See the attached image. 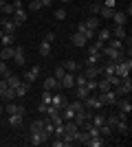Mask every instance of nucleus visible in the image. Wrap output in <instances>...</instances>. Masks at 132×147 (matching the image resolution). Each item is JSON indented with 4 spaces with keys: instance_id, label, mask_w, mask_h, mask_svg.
<instances>
[{
    "instance_id": "36",
    "label": "nucleus",
    "mask_w": 132,
    "mask_h": 147,
    "mask_svg": "<svg viewBox=\"0 0 132 147\" xmlns=\"http://www.w3.org/2000/svg\"><path fill=\"white\" fill-rule=\"evenodd\" d=\"M9 75H11V70L7 68V61H2V59H0V77L5 79V77H9Z\"/></svg>"
},
{
    "instance_id": "20",
    "label": "nucleus",
    "mask_w": 132,
    "mask_h": 147,
    "mask_svg": "<svg viewBox=\"0 0 132 147\" xmlns=\"http://www.w3.org/2000/svg\"><path fill=\"white\" fill-rule=\"evenodd\" d=\"M55 88H62L60 86V81L55 79V77H53V75H51V77H46V79H44V90H55Z\"/></svg>"
},
{
    "instance_id": "15",
    "label": "nucleus",
    "mask_w": 132,
    "mask_h": 147,
    "mask_svg": "<svg viewBox=\"0 0 132 147\" xmlns=\"http://www.w3.org/2000/svg\"><path fill=\"white\" fill-rule=\"evenodd\" d=\"M110 35H112V37H117V40H121V42H123V40L128 37V31H126V26H119V24H114V29L110 31Z\"/></svg>"
},
{
    "instance_id": "43",
    "label": "nucleus",
    "mask_w": 132,
    "mask_h": 147,
    "mask_svg": "<svg viewBox=\"0 0 132 147\" xmlns=\"http://www.w3.org/2000/svg\"><path fill=\"white\" fill-rule=\"evenodd\" d=\"M101 5H104V2H93V5H90V16H97L99 9H101Z\"/></svg>"
},
{
    "instance_id": "42",
    "label": "nucleus",
    "mask_w": 132,
    "mask_h": 147,
    "mask_svg": "<svg viewBox=\"0 0 132 147\" xmlns=\"http://www.w3.org/2000/svg\"><path fill=\"white\" fill-rule=\"evenodd\" d=\"M121 79H123V77H117V75H112V77H108V81H110V86L112 88H117L121 84Z\"/></svg>"
},
{
    "instance_id": "55",
    "label": "nucleus",
    "mask_w": 132,
    "mask_h": 147,
    "mask_svg": "<svg viewBox=\"0 0 132 147\" xmlns=\"http://www.w3.org/2000/svg\"><path fill=\"white\" fill-rule=\"evenodd\" d=\"M0 123H2V117H0Z\"/></svg>"
},
{
    "instance_id": "38",
    "label": "nucleus",
    "mask_w": 132,
    "mask_h": 147,
    "mask_svg": "<svg viewBox=\"0 0 132 147\" xmlns=\"http://www.w3.org/2000/svg\"><path fill=\"white\" fill-rule=\"evenodd\" d=\"M84 86L88 88V92H97V79H86Z\"/></svg>"
},
{
    "instance_id": "4",
    "label": "nucleus",
    "mask_w": 132,
    "mask_h": 147,
    "mask_svg": "<svg viewBox=\"0 0 132 147\" xmlns=\"http://www.w3.org/2000/svg\"><path fill=\"white\" fill-rule=\"evenodd\" d=\"M0 99H5V101H13V99H16V90L7 86L5 79L0 81Z\"/></svg>"
},
{
    "instance_id": "23",
    "label": "nucleus",
    "mask_w": 132,
    "mask_h": 147,
    "mask_svg": "<svg viewBox=\"0 0 132 147\" xmlns=\"http://www.w3.org/2000/svg\"><path fill=\"white\" fill-rule=\"evenodd\" d=\"M38 51H40V55H42V57H49V55H51V42H46V40H40Z\"/></svg>"
},
{
    "instance_id": "24",
    "label": "nucleus",
    "mask_w": 132,
    "mask_h": 147,
    "mask_svg": "<svg viewBox=\"0 0 132 147\" xmlns=\"http://www.w3.org/2000/svg\"><path fill=\"white\" fill-rule=\"evenodd\" d=\"M99 24H101V18H99V16H90V18L86 20V26H88V29H93V31L99 29Z\"/></svg>"
},
{
    "instance_id": "25",
    "label": "nucleus",
    "mask_w": 132,
    "mask_h": 147,
    "mask_svg": "<svg viewBox=\"0 0 132 147\" xmlns=\"http://www.w3.org/2000/svg\"><path fill=\"white\" fill-rule=\"evenodd\" d=\"M62 66L66 68V73H77V70H79V64H77L75 59H66Z\"/></svg>"
},
{
    "instance_id": "49",
    "label": "nucleus",
    "mask_w": 132,
    "mask_h": 147,
    "mask_svg": "<svg viewBox=\"0 0 132 147\" xmlns=\"http://www.w3.org/2000/svg\"><path fill=\"white\" fill-rule=\"evenodd\" d=\"M104 5H106V7H110V9H114V5H117V0H106Z\"/></svg>"
},
{
    "instance_id": "16",
    "label": "nucleus",
    "mask_w": 132,
    "mask_h": 147,
    "mask_svg": "<svg viewBox=\"0 0 132 147\" xmlns=\"http://www.w3.org/2000/svg\"><path fill=\"white\" fill-rule=\"evenodd\" d=\"M51 105H55V108H64L66 105V97L55 92V94H51Z\"/></svg>"
},
{
    "instance_id": "17",
    "label": "nucleus",
    "mask_w": 132,
    "mask_h": 147,
    "mask_svg": "<svg viewBox=\"0 0 132 147\" xmlns=\"http://www.w3.org/2000/svg\"><path fill=\"white\" fill-rule=\"evenodd\" d=\"M13 53H16V46H2V51H0V59H2V61L13 59Z\"/></svg>"
},
{
    "instance_id": "39",
    "label": "nucleus",
    "mask_w": 132,
    "mask_h": 147,
    "mask_svg": "<svg viewBox=\"0 0 132 147\" xmlns=\"http://www.w3.org/2000/svg\"><path fill=\"white\" fill-rule=\"evenodd\" d=\"M64 75H66V68H64V66H57V68H55V73H53V77H55V79L60 81V79L64 77Z\"/></svg>"
},
{
    "instance_id": "22",
    "label": "nucleus",
    "mask_w": 132,
    "mask_h": 147,
    "mask_svg": "<svg viewBox=\"0 0 132 147\" xmlns=\"http://www.w3.org/2000/svg\"><path fill=\"white\" fill-rule=\"evenodd\" d=\"M5 81H7V86H9V88H13V90H16V88H18L20 86V84H22V79H20V77H18V75H9V77H5Z\"/></svg>"
},
{
    "instance_id": "52",
    "label": "nucleus",
    "mask_w": 132,
    "mask_h": 147,
    "mask_svg": "<svg viewBox=\"0 0 132 147\" xmlns=\"http://www.w3.org/2000/svg\"><path fill=\"white\" fill-rule=\"evenodd\" d=\"M0 117H2V105H0Z\"/></svg>"
},
{
    "instance_id": "37",
    "label": "nucleus",
    "mask_w": 132,
    "mask_h": 147,
    "mask_svg": "<svg viewBox=\"0 0 132 147\" xmlns=\"http://www.w3.org/2000/svg\"><path fill=\"white\" fill-rule=\"evenodd\" d=\"M51 94H53L51 90H44V92H42V99H40V103H44V105H51Z\"/></svg>"
},
{
    "instance_id": "54",
    "label": "nucleus",
    "mask_w": 132,
    "mask_h": 147,
    "mask_svg": "<svg viewBox=\"0 0 132 147\" xmlns=\"http://www.w3.org/2000/svg\"><path fill=\"white\" fill-rule=\"evenodd\" d=\"M0 20H2V13H0Z\"/></svg>"
},
{
    "instance_id": "40",
    "label": "nucleus",
    "mask_w": 132,
    "mask_h": 147,
    "mask_svg": "<svg viewBox=\"0 0 132 147\" xmlns=\"http://www.w3.org/2000/svg\"><path fill=\"white\" fill-rule=\"evenodd\" d=\"M29 9H31V11H40V9H42V2H40V0H29Z\"/></svg>"
},
{
    "instance_id": "51",
    "label": "nucleus",
    "mask_w": 132,
    "mask_h": 147,
    "mask_svg": "<svg viewBox=\"0 0 132 147\" xmlns=\"http://www.w3.org/2000/svg\"><path fill=\"white\" fill-rule=\"evenodd\" d=\"M2 33H5V31H2V26H0V37H2Z\"/></svg>"
},
{
    "instance_id": "33",
    "label": "nucleus",
    "mask_w": 132,
    "mask_h": 147,
    "mask_svg": "<svg viewBox=\"0 0 132 147\" xmlns=\"http://www.w3.org/2000/svg\"><path fill=\"white\" fill-rule=\"evenodd\" d=\"M29 88H31V84H26V81H22L18 88H16V97H24L26 92H29Z\"/></svg>"
},
{
    "instance_id": "7",
    "label": "nucleus",
    "mask_w": 132,
    "mask_h": 147,
    "mask_svg": "<svg viewBox=\"0 0 132 147\" xmlns=\"http://www.w3.org/2000/svg\"><path fill=\"white\" fill-rule=\"evenodd\" d=\"M99 61H101V53L90 46V49H88V66H95V64H99Z\"/></svg>"
},
{
    "instance_id": "2",
    "label": "nucleus",
    "mask_w": 132,
    "mask_h": 147,
    "mask_svg": "<svg viewBox=\"0 0 132 147\" xmlns=\"http://www.w3.org/2000/svg\"><path fill=\"white\" fill-rule=\"evenodd\" d=\"M101 55H106L108 57V61H121V59H126V55H123V51H114V49H110V46H104V51H101Z\"/></svg>"
},
{
    "instance_id": "47",
    "label": "nucleus",
    "mask_w": 132,
    "mask_h": 147,
    "mask_svg": "<svg viewBox=\"0 0 132 147\" xmlns=\"http://www.w3.org/2000/svg\"><path fill=\"white\" fill-rule=\"evenodd\" d=\"M42 40H46V42H51V44H53V40H55V33H46V35H44Z\"/></svg>"
},
{
    "instance_id": "28",
    "label": "nucleus",
    "mask_w": 132,
    "mask_h": 147,
    "mask_svg": "<svg viewBox=\"0 0 132 147\" xmlns=\"http://www.w3.org/2000/svg\"><path fill=\"white\" fill-rule=\"evenodd\" d=\"M13 11H16V7H13V5H7V2H5V5L0 7V13H2V18H11Z\"/></svg>"
},
{
    "instance_id": "12",
    "label": "nucleus",
    "mask_w": 132,
    "mask_h": 147,
    "mask_svg": "<svg viewBox=\"0 0 132 147\" xmlns=\"http://www.w3.org/2000/svg\"><path fill=\"white\" fill-rule=\"evenodd\" d=\"M117 108H119V112H123V114H130L132 112V103H130V99H117Z\"/></svg>"
},
{
    "instance_id": "18",
    "label": "nucleus",
    "mask_w": 132,
    "mask_h": 147,
    "mask_svg": "<svg viewBox=\"0 0 132 147\" xmlns=\"http://www.w3.org/2000/svg\"><path fill=\"white\" fill-rule=\"evenodd\" d=\"M44 121H46V119H35V121L29 125V134H38V132H42V129H44Z\"/></svg>"
},
{
    "instance_id": "32",
    "label": "nucleus",
    "mask_w": 132,
    "mask_h": 147,
    "mask_svg": "<svg viewBox=\"0 0 132 147\" xmlns=\"http://www.w3.org/2000/svg\"><path fill=\"white\" fill-rule=\"evenodd\" d=\"M106 44L110 46V49H114V51H123V42H121V40H117V37H110Z\"/></svg>"
},
{
    "instance_id": "29",
    "label": "nucleus",
    "mask_w": 132,
    "mask_h": 147,
    "mask_svg": "<svg viewBox=\"0 0 132 147\" xmlns=\"http://www.w3.org/2000/svg\"><path fill=\"white\" fill-rule=\"evenodd\" d=\"M101 75L104 77H112L114 75V61H108L106 66H101Z\"/></svg>"
},
{
    "instance_id": "21",
    "label": "nucleus",
    "mask_w": 132,
    "mask_h": 147,
    "mask_svg": "<svg viewBox=\"0 0 132 147\" xmlns=\"http://www.w3.org/2000/svg\"><path fill=\"white\" fill-rule=\"evenodd\" d=\"M70 42L75 44L77 49H82V46H86V44H88V40H86V37L82 35V33H73V37H70Z\"/></svg>"
},
{
    "instance_id": "41",
    "label": "nucleus",
    "mask_w": 132,
    "mask_h": 147,
    "mask_svg": "<svg viewBox=\"0 0 132 147\" xmlns=\"http://www.w3.org/2000/svg\"><path fill=\"white\" fill-rule=\"evenodd\" d=\"M104 46H106V42H104V40H97V37H95L93 40V49H97L101 53V51H104Z\"/></svg>"
},
{
    "instance_id": "27",
    "label": "nucleus",
    "mask_w": 132,
    "mask_h": 147,
    "mask_svg": "<svg viewBox=\"0 0 132 147\" xmlns=\"http://www.w3.org/2000/svg\"><path fill=\"white\" fill-rule=\"evenodd\" d=\"M7 123H9L11 127H20V125H22V114H9Z\"/></svg>"
},
{
    "instance_id": "14",
    "label": "nucleus",
    "mask_w": 132,
    "mask_h": 147,
    "mask_svg": "<svg viewBox=\"0 0 132 147\" xmlns=\"http://www.w3.org/2000/svg\"><path fill=\"white\" fill-rule=\"evenodd\" d=\"M13 61H16V66H24L26 57H24V49H22V46H16V53H13Z\"/></svg>"
},
{
    "instance_id": "13",
    "label": "nucleus",
    "mask_w": 132,
    "mask_h": 147,
    "mask_svg": "<svg viewBox=\"0 0 132 147\" xmlns=\"http://www.w3.org/2000/svg\"><path fill=\"white\" fill-rule=\"evenodd\" d=\"M86 145L88 147H104V145H108V141H106V136H90L86 141Z\"/></svg>"
},
{
    "instance_id": "31",
    "label": "nucleus",
    "mask_w": 132,
    "mask_h": 147,
    "mask_svg": "<svg viewBox=\"0 0 132 147\" xmlns=\"http://www.w3.org/2000/svg\"><path fill=\"white\" fill-rule=\"evenodd\" d=\"M13 40H16V35H13V33H2V37H0L2 46H13Z\"/></svg>"
},
{
    "instance_id": "19",
    "label": "nucleus",
    "mask_w": 132,
    "mask_h": 147,
    "mask_svg": "<svg viewBox=\"0 0 132 147\" xmlns=\"http://www.w3.org/2000/svg\"><path fill=\"white\" fill-rule=\"evenodd\" d=\"M5 110H7V114H22V117H24V112H26L22 105H16L11 101H9V105H5Z\"/></svg>"
},
{
    "instance_id": "6",
    "label": "nucleus",
    "mask_w": 132,
    "mask_h": 147,
    "mask_svg": "<svg viewBox=\"0 0 132 147\" xmlns=\"http://www.w3.org/2000/svg\"><path fill=\"white\" fill-rule=\"evenodd\" d=\"M114 22V24H119V26H126L128 24V16H126V11H117L114 9V13H112V18H110Z\"/></svg>"
},
{
    "instance_id": "34",
    "label": "nucleus",
    "mask_w": 132,
    "mask_h": 147,
    "mask_svg": "<svg viewBox=\"0 0 132 147\" xmlns=\"http://www.w3.org/2000/svg\"><path fill=\"white\" fill-rule=\"evenodd\" d=\"M95 37H97V40H104V42H108L112 35H110V29H99L97 33H95Z\"/></svg>"
},
{
    "instance_id": "45",
    "label": "nucleus",
    "mask_w": 132,
    "mask_h": 147,
    "mask_svg": "<svg viewBox=\"0 0 132 147\" xmlns=\"http://www.w3.org/2000/svg\"><path fill=\"white\" fill-rule=\"evenodd\" d=\"M55 18H57V20H64V18H66V9H62V7H60V9L55 11Z\"/></svg>"
},
{
    "instance_id": "44",
    "label": "nucleus",
    "mask_w": 132,
    "mask_h": 147,
    "mask_svg": "<svg viewBox=\"0 0 132 147\" xmlns=\"http://www.w3.org/2000/svg\"><path fill=\"white\" fill-rule=\"evenodd\" d=\"M84 84H86V75H77V77H75V86H84Z\"/></svg>"
},
{
    "instance_id": "30",
    "label": "nucleus",
    "mask_w": 132,
    "mask_h": 147,
    "mask_svg": "<svg viewBox=\"0 0 132 147\" xmlns=\"http://www.w3.org/2000/svg\"><path fill=\"white\" fill-rule=\"evenodd\" d=\"M88 94H90V92H88L86 86H75V99H82V101H84Z\"/></svg>"
},
{
    "instance_id": "53",
    "label": "nucleus",
    "mask_w": 132,
    "mask_h": 147,
    "mask_svg": "<svg viewBox=\"0 0 132 147\" xmlns=\"http://www.w3.org/2000/svg\"><path fill=\"white\" fill-rule=\"evenodd\" d=\"M62 2H70V0H62Z\"/></svg>"
},
{
    "instance_id": "48",
    "label": "nucleus",
    "mask_w": 132,
    "mask_h": 147,
    "mask_svg": "<svg viewBox=\"0 0 132 147\" xmlns=\"http://www.w3.org/2000/svg\"><path fill=\"white\" fill-rule=\"evenodd\" d=\"M46 108H49V105L40 103V105H38V112H40V114H46Z\"/></svg>"
},
{
    "instance_id": "10",
    "label": "nucleus",
    "mask_w": 132,
    "mask_h": 147,
    "mask_svg": "<svg viewBox=\"0 0 132 147\" xmlns=\"http://www.w3.org/2000/svg\"><path fill=\"white\" fill-rule=\"evenodd\" d=\"M60 86L62 88H75V73H66L60 79Z\"/></svg>"
},
{
    "instance_id": "11",
    "label": "nucleus",
    "mask_w": 132,
    "mask_h": 147,
    "mask_svg": "<svg viewBox=\"0 0 132 147\" xmlns=\"http://www.w3.org/2000/svg\"><path fill=\"white\" fill-rule=\"evenodd\" d=\"M38 77H40V66H33V68H29V70L24 73V81L26 84H33Z\"/></svg>"
},
{
    "instance_id": "9",
    "label": "nucleus",
    "mask_w": 132,
    "mask_h": 147,
    "mask_svg": "<svg viewBox=\"0 0 132 147\" xmlns=\"http://www.w3.org/2000/svg\"><path fill=\"white\" fill-rule=\"evenodd\" d=\"M84 75H86V79H97L101 75V66L99 64H95V66H88L86 70H84Z\"/></svg>"
},
{
    "instance_id": "26",
    "label": "nucleus",
    "mask_w": 132,
    "mask_h": 147,
    "mask_svg": "<svg viewBox=\"0 0 132 147\" xmlns=\"http://www.w3.org/2000/svg\"><path fill=\"white\" fill-rule=\"evenodd\" d=\"M112 13H114V9H110V7H106V5H101V9H99V18H104V20H110L112 18Z\"/></svg>"
},
{
    "instance_id": "50",
    "label": "nucleus",
    "mask_w": 132,
    "mask_h": 147,
    "mask_svg": "<svg viewBox=\"0 0 132 147\" xmlns=\"http://www.w3.org/2000/svg\"><path fill=\"white\" fill-rule=\"evenodd\" d=\"M40 2H42V9H44V7H51V5H53V0H40Z\"/></svg>"
},
{
    "instance_id": "5",
    "label": "nucleus",
    "mask_w": 132,
    "mask_h": 147,
    "mask_svg": "<svg viewBox=\"0 0 132 147\" xmlns=\"http://www.w3.org/2000/svg\"><path fill=\"white\" fill-rule=\"evenodd\" d=\"M0 26H2L5 33H13V35H16V31H18V24H16L11 18H2L0 20Z\"/></svg>"
},
{
    "instance_id": "1",
    "label": "nucleus",
    "mask_w": 132,
    "mask_h": 147,
    "mask_svg": "<svg viewBox=\"0 0 132 147\" xmlns=\"http://www.w3.org/2000/svg\"><path fill=\"white\" fill-rule=\"evenodd\" d=\"M84 108H88V110H97V112H99L101 108H106V105L101 103V99L97 97L95 92H90V94H88V97L84 99Z\"/></svg>"
},
{
    "instance_id": "35",
    "label": "nucleus",
    "mask_w": 132,
    "mask_h": 147,
    "mask_svg": "<svg viewBox=\"0 0 132 147\" xmlns=\"http://www.w3.org/2000/svg\"><path fill=\"white\" fill-rule=\"evenodd\" d=\"M90 123H93V125H97V127H101V125L106 123V117H104L101 112H97V114H93V119H90Z\"/></svg>"
},
{
    "instance_id": "3",
    "label": "nucleus",
    "mask_w": 132,
    "mask_h": 147,
    "mask_svg": "<svg viewBox=\"0 0 132 147\" xmlns=\"http://www.w3.org/2000/svg\"><path fill=\"white\" fill-rule=\"evenodd\" d=\"M97 97L101 99V103H104V105H114V103H117V99H119V94L114 92V88H110V90H106V92H99Z\"/></svg>"
},
{
    "instance_id": "8",
    "label": "nucleus",
    "mask_w": 132,
    "mask_h": 147,
    "mask_svg": "<svg viewBox=\"0 0 132 147\" xmlns=\"http://www.w3.org/2000/svg\"><path fill=\"white\" fill-rule=\"evenodd\" d=\"M11 20H13L18 26L24 24V22H26V11L22 9V7H20V9H16V11H13V16H11Z\"/></svg>"
},
{
    "instance_id": "46",
    "label": "nucleus",
    "mask_w": 132,
    "mask_h": 147,
    "mask_svg": "<svg viewBox=\"0 0 132 147\" xmlns=\"http://www.w3.org/2000/svg\"><path fill=\"white\" fill-rule=\"evenodd\" d=\"M51 145L53 147H66V143H64V138H55V141H51Z\"/></svg>"
}]
</instances>
